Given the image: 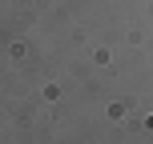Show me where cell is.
Listing matches in <instances>:
<instances>
[{
    "mask_svg": "<svg viewBox=\"0 0 153 144\" xmlns=\"http://www.w3.org/2000/svg\"><path fill=\"white\" fill-rule=\"evenodd\" d=\"M149 124H153V120H149Z\"/></svg>",
    "mask_w": 153,
    "mask_h": 144,
    "instance_id": "6da1fadb",
    "label": "cell"
}]
</instances>
